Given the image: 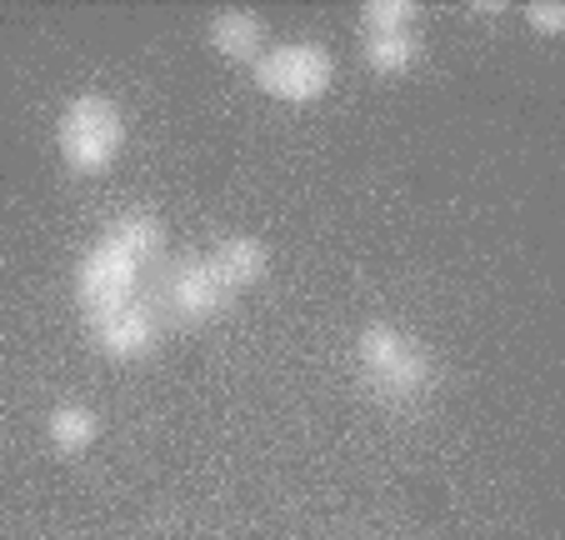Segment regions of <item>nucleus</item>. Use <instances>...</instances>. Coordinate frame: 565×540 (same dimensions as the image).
Wrapping results in <instances>:
<instances>
[{
    "label": "nucleus",
    "instance_id": "11",
    "mask_svg": "<svg viewBox=\"0 0 565 540\" xmlns=\"http://www.w3.org/2000/svg\"><path fill=\"white\" fill-rule=\"evenodd\" d=\"M361 51H365V65H371L375 75H406L411 65L420 61V35H416V25H411V31L361 35Z\"/></svg>",
    "mask_w": 565,
    "mask_h": 540
},
{
    "label": "nucleus",
    "instance_id": "12",
    "mask_svg": "<svg viewBox=\"0 0 565 540\" xmlns=\"http://www.w3.org/2000/svg\"><path fill=\"white\" fill-rule=\"evenodd\" d=\"M420 15L416 0H371L361 11V35H385V31H411Z\"/></svg>",
    "mask_w": 565,
    "mask_h": 540
},
{
    "label": "nucleus",
    "instance_id": "6",
    "mask_svg": "<svg viewBox=\"0 0 565 540\" xmlns=\"http://www.w3.org/2000/svg\"><path fill=\"white\" fill-rule=\"evenodd\" d=\"M90 340H96L100 356L110 360H146L160 346V310L146 300H130V306L110 310V316L90 320Z\"/></svg>",
    "mask_w": 565,
    "mask_h": 540
},
{
    "label": "nucleus",
    "instance_id": "10",
    "mask_svg": "<svg viewBox=\"0 0 565 540\" xmlns=\"http://www.w3.org/2000/svg\"><path fill=\"white\" fill-rule=\"evenodd\" d=\"M100 435V415L90 405H55L45 415V441L61 451V456H86Z\"/></svg>",
    "mask_w": 565,
    "mask_h": 540
},
{
    "label": "nucleus",
    "instance_id": "4",
    "mask_svg": "<svg viewBox=\"0 0 565 540\" xmlns=\"http://www.w3.org/2000/svg\"><path fill=\"white\" fill-rule=\"evenodd\" d=\"M136 286H140V265L130 261L110 235H100V241L75 261V300H81L86 326L100 316H110V310L130 306V300H136Z\"/></svg>",
    "mask_w": 565,
    "mask_h": 540
},
{
    "label": "nucleus",
    "instance_id": "14",
    "mask_svg": "<svg viewBox=\"0 0 565 540\" xmlns=\"http://www.w3.org/2000/svg\"><path fill=\"white\" fill-rule=\"evenodd\" d=\"M470 11H476V15H505V0H476Z\"/></svg>",
    "mask_w": 565,
    "mask_h": 540
},
{
    "label": "nucleus",
    "instance_id": "1",
    "mask_svg": "<svg viewBox=\"0 0 565 540\" xmlns=\"http://www.w3.org/2000/svg\"><path fill=\"white\" fill-rule=\"evenodd\" d=\"M355 371H361L371 395L391 405H411L430 385V350L411 330L375 320L355 336Z\"/></svg>",
    "mask_w": 565,
    "mask_h": 540
},
{
    "label": "nucleus",
    "instance_id": "5",
    "mask_svg": "<svg viewBox=\"0 0 565 540\" xmlns=\"http://www.w3.org/2000/svg\"><path fill=\"white\" fill-rule=\"evenodd\" d=\"M225 306H231V296L221 290V280H215L205 255H181V261L166 265V286H160L156 310H166L175 326H205V320H215Z\"/></svg>",
    "mask_w": 565,
    "mask_h": 540
},
{
    "label": "nucleus",
    "instance_id": "3",
    "mask_svg": "<svg viewBox=\"0 0 565 540\" xmlns=\"http://www.w3.org/2000/svg\"><path fill=\"white\" fill-rule=\"evenodd\" d=\"M250 75H256L260 96L286 100V106H310V100H320L331 91L335 55L316 41H290V45H276V51L260 55V61L250 65Z\"/></svg>",
    "mask_w": 565,
    "mask_h": 540
},
{
    "label": "nucleus",
    "instance_id": "13",
    "mask_svg": "<svg viewBox=\"0 0 565 540\" xmlns=\"http://www.w3.org/2000/svg\"><path fill=\"white\" fill-rule=\"evenodd\" d=\"M525 25L535 35H545V41H555V35H565V6L561 0H531L525 6Z\"/></svg>",
    "mask_w": 565,
    "mask_h": 540
},
{
    "label": "nucleus",
    "instance_id": "7",
    "mask_svg": "<svg viewBox=\"0 0 565 540\" xmlns=\"http://www.w3.org/2000/svg\"><path fill=\"white\" fill-rule=\"evenodd\" d=\"M205 261H211L215 280H221V290L231 300L246 296V290H256L260 280L270 276V245L260 241V235H225Z\"/></svg>",
    "mask_w": 565,
    "mask_h": 540
},
{
    "label": "nucleus",
    "instance_id": "2",
    "mask_svg": "<svg viewBox=\"0 0 565 540\" xmlns=\"http://www.w3.org/2000/svg\"><path fill=\"white\" fill-rule=\"evenodd\" d=\"M55 150H61L71 176H106L126 150V116L110 96L86 91L55 120Z\"/></svg>",
    "mask_w": 565,
    "mask_h": 540
},
{
    "label": "nucleus",
    "instance_id": "8",
    "mask_svg": "<svg viewBox=\"0 0 565 540\" xmlns=\"http://www.w3.org/2000/svg\"><path fill=\"white\" fill-rule=\"evenodd\" d=\"M205 41L221 61L231 65H256L266 55V21L256 11H215L205 25Z\"/></svg>",
    "mask_w": 565,
    "mask_h": 540
},
{
    "label": "nucleus",
    "instance_id": "9",
    "mask_svg": "<svg viewBox=\"0 0 565 540\" xmlns=\"http://www.w3.org/2000/svg\"><path fill=\"white\" fill-rule=\"evenodd\" d=\"M106 235L140 265V271H146L150 261H160V255H166V221H160L156 211H140V205H136V211H120L116 221L106 225Z\"/></svg>",
    "mask_w": 565,
    "mask_h": 540
}]
</instances>
